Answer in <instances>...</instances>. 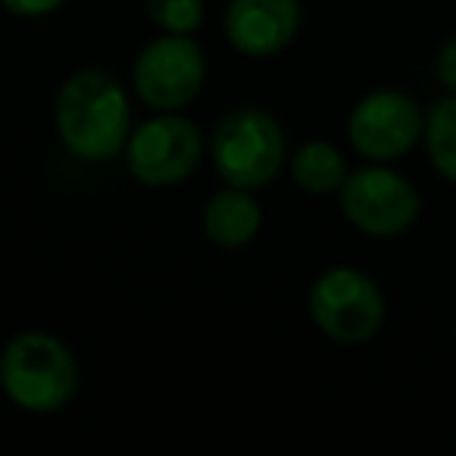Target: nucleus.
Listing matches in <instances>:
<instances>
[{"mask_svg": "<svg viewBox=\"0 0 456 456\" xmlns=\"http://www.w3.org/2000/svg\"><path fill=\"white\" fill-rule=\"evenodd\" d=\"M57 132L66 151L88 163H110L126 151L128 101L113 76L85 69L60 88Z\"/></svg>", "mask_w": 456, "mask_h": 456, "instance_id": "1", "label": "nucleus"}, {"mask_svg": "<svg viewBox=\"0 0 456 456\" xmlns=\"http://www.w3.org/2000/svg\"><path fill=\"white\" fill-rule=\"evenodd\" d=\"M78 369L69 347L47 331H22L0 354V387L26 412H57L69 403Z\"/></svg>", "mask_w": 456, "mask_h": 456, "instance_id": "2", "label": "nucleus"}, {"mask_svg": "<svg viewBox=\"0 0 456 456\" xmlns=\"http://www.w3.org/2000/svg\"><path fill=\"white\" fill-rule=\"evenodd\" d=\"M281 159H285V134L266 110L238 107L216 128V172L235 188H263L281 169Z\"/></svg>", "mask_w": 456, "mask_h": 456, "instance_id": "3", "label": "nucleus"}, {"mask_svg": "<svg viewBox=\"0 0 456 456\" xmlns=\"http://www.w3.org/2000/svg\"><path fill=\"white\" fill-rule=\"evenodd\" d=\"M310 316L331 341L362 344L385 322V294L360 269H329L310 288Z\"/></svg>", "mask_w": 456, "mask_h": 456, "instance_id": "4", "label": "nucleus"}, {"mask_svg": "<svg viewBox=\"0 0 456 456\" xmlns=\"http://www.w3.org/2000/svg\"><path fill=\"white\" fill-rule=\"evenodd\" d=\"M341 209L350 225L372 238H397L419 219V191L387 166H366L344 178Z\"/></svg>", "mask_w": 456, "mask_h": 456, "instance_id": "5", "label": "nucleus"}, {"mask_svg": "<svg viewBox=\"0 0 456 456\" xmlns=\"http://www.w3.org/2000/svg\"><path fill=\"white\" fill-rule=\"evenodd\" d=\"M126 166L141 184L166 188L178 184L200 163V132L191 119L175 113L138 126L126 141Z\"/></svg>", "mask_w": 456, "mask_h": 456, "instance_id": "6", "label": "nucleus"}, {"mask_svg": "<svg viewBox=\"0 0 456 456\" xmlns=\"http://www.w3.org/2000/svg\"><path fill=\"white\" fill-rule=\"evenodd\" d=\"M207 63L197 41L188 35H166L147 45L134 60V91L159 113L188 107L203 88Z\"/></svg>", "mask_w": 456, "mask_h": 456, "instance_id": "7", "label": "nucleus"}, {"mask_svg": "<svg viewBox=\"0 0 456 456\" xmlns=\"http://www.w3.org/2000/svg\"><path fill=\"white\" fill-rule=\"evenodd\" d=\"M422 113L403 91H372L354 107L347 119L350 144L372 163H391L412 151L422 138Z\"/></svg>", "mask_w": 456, "mask_h": 456, "instance_id": "8", "label": "nucleus"}, {"mask_svg": "<svg viewBox=\"0 0 456 456\" xmlns=\"http://www.w3.org/2000/svg\"><path fill=\"white\" fill-rule=\"evenodd\" d=\"M297 28L300 0H232L225 10V38L244 57L285 51Z\"/></svg>", "mask_w": 456, "mask_h": 456, "instance_id": "9", "label": "nucleus"}, {"mask_svg": "<svg viewBox=\"0 0 456 456\" xmlns=\"http://www.w3.org/2000/svg\"><path fill=\"white\" fill-rule=\"evenodd\" d=\"M260 222V207L250 197V191L235 188V184H228L219 194L209 197L207 209H203V232L219 248H244L256 238Z\"/></svg>", "mask_w": 456, "mask_h": 456, "instance_id": "10", "label": "nucleus"}, {"mask_svg": "<svg viewBox=\"0 0 456 456\" xmlns=\"http://www.w3.org/2000/svg\"><path fill=\"white\" fill-rule=\"evenodd\" d=\"M291 175L310 194H331V191H341L347 166L341 151L329 141H310L291 157Z\"/></svg>", "mask_w": 456, "mask_h": 456, "instance_id": "11", "label": "nucleus"}, {"mask_svg": "<svg viewBox=\"0 0 456 456\" xmlns=\"http://www.w3.org/2000/svg\"><path fill=\"white\" fill-rule=\"evenodd\" d=\"M425 151L437 172L447 182L456 184V94L444 97L441 103L431 107V113L425 116Z\"/></svg>", "mask_w": 456, "mask_h": 456, "instance_id": "12", "label": "nucleus"}, {"mask_svg": "<svg viewBox=\"0 0 456 456\" xmlns=\"http://www.w3.org/2000/svg\"><path fill=\"white\" fill-rule=\"evenodd\" d=\"M147 13L163 32L191 35L203 22V0H147Z\"/></svg>", "mask_w": 456, "mask_h": 456, "instance_id": "13", "label": "nucleus"}, {"mask_svg": "<svg viewBox=\"0 0 456 456\" xmlns=\"http://www.w3.org/2000/svg\"><path fill=\"white\" fill-rule=\"evenodd\" d=\"M435 72H437V78H441L444 88H450L456 94V35L444 41V47L437 51Z\"/></svg>", "mask_w": 456, "mask_h": 456, "instance_id": "14", "label": "nucleus"}, {"mask_svg": "<svg viewBox=\"0 0 456 456\" xmlns=\"http://www.w3.org/2000/svg\"><path fill=\"white\" fill-rule=\"evenodd\" d=\"M0 7L10 10L13 16H26V20H32V16L53 13L57 7H63V0H0Z\"/></svg>", "mask_w": 456, "mask_h": 456, "instance_id": "15", "label": "nucleus"}]
</instances>
